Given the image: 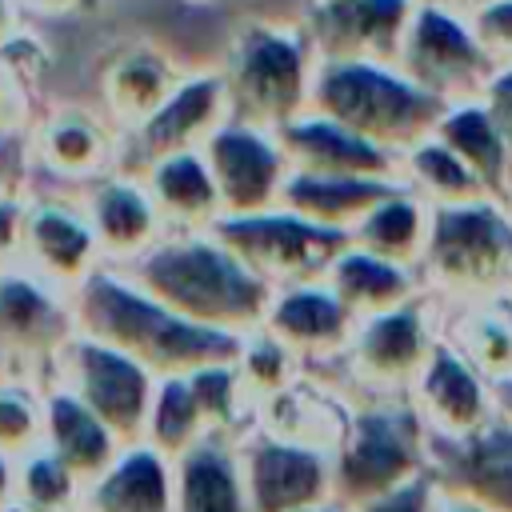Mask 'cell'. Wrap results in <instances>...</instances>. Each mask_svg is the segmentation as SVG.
Wrapping results in <instances>:
<instances>
[{"mask_svg":"<svg viewBox=\"0 0 512 512\" xmlns=\"http://www.w3.org/2000/svg\"><path fill=\"white\" fill-rule=\"evenodd\" d=\"M316 48L304 24L284 20H248L232 32L224 52V88L232 120L280 132L296 116L312 108L316 80Z\"/></svg>","mask_w":512,"mask_h":512,"instance_id":"obj_4","label":"cell"},{"mask_svg":"<svg viewBox=\"0 0 512 512\" xmlns=\"http://www.w3.org/2000/svg\"><path fill=\"white\" fill-rule=\"evenodd\" d=\"M332 292L352 308L360 312H384L400 292H404V276L392 260H380L364 248H348L336 264H332Z\"/></svg>","mask_w":512,"mask_h":512,"instance_id":"obj_27","label":"cell"},{"mask_svg":"<svg viewBox=\"0 0 512 512\" xmlns=\"http://www.w3.org/2000/svg\"><path fill=\"white\" fill-rule=\"evenodd\" d=\"M172 472L176 512H252L240 452L224 440V432H212L176 456Z\"/></svg>","mask_w":512,"mask_h":512,"instance_id":"obj_18","label":"cell"},{"mask_svg":"<svg viewBox=\"0 0 512 512\" xmlns=\"http://www.w3.org/2000/svg\"><path fill=\"white\" fill-rule=\"evenodd\" d=\"M264 328L288 348L320 352L348 336V304L320 284H300L272 300Z\"/></svg>","mask_w":512,"mask_h":512,"instance_id":"obj_24","label":"cell"},{"mask_svg":"<svg viewBox=\"0 0 512 512\" xmlns=\"http://www.w3.org/2000/svg\"><path fill=\"white\" fill-rule=\"evenodd\" d=\"M480 4H492V0H460V8H480Z\"/></svg>","mask_w":512,"mask_h":512,"instance_id":"obj_46","label":"cell"},{"mask_svg":"<svg viewBox=\"0 0 512 512\" xmlns=\"http://www.w3.org/2000/svg\"><path fill=\"white\" fill-rule=\"evenodd\" d=\"M28 176V148L20 132H0V200H16Z\"/></svg>","mask_w":512,"mask_h":512,"instance_id":"obj_39","label":"cell"},{"mask_svg":"<svg viewBox=\"0 0 512 512\" xmlns=\"http://www.w3.org/2000/svg\"><path fill=\"white\" fill-rule=\"evenodd\" d=\"M80 336L72 300H60L44 280L0 272V360L4 380L20 372L28 388L36 372L64 360V348Z\"/></svg>","mask_w":512,"mask_h":512,"instance_id":"obj_8","label":"cell"},{"mask_svg":"<svg viewBox=\"0 0 512 512\" xmlns=\"http://www.w3.org/2000/svg\"><path fill=\"white\" fill-rule=\"evenodd\" d=\"M24 212L28 208L20 200H0V260L24 244Z\"/></svg>","mask_w":512,"mask_h":512,"instance_id":"obj_40","label":"cell"},{"mask_svg":"<svg viewBox=\"0 0 512 512\" xmlns=\"http://www.w3.org/2000/svg\"><path fill=\"white\" fill-rule=\"evenodd\" d=\"M396 68L440 104H460V100H480V92L496 72V60L476 40L464 8L416 4Z\"/></svg>","mask_w":512,"mask_h":512,"instance_id":"obj_6","label":"cell"},{"mask_svg":"<svg viewBox=\"0 0 512 512\" xmlns=\"http://www.w3.org/2000/svg\"><path fill=\"white\" fill-rule=\"evenodd\" d=\"M412 420L408 412H364L348 428L336 464V488L348 504H372L396 488L412 468Z\"/></svg>","mask_w":512,"mask_h":512,"instance_id":"obj_12","label":"cell"},{"mask_svg":"<svg viewBox=\"0 0 512 512\" xmlns=\"http://www.w3.org/2000/svg\"><path fill=\"white\" fill-rule=\"evenodd\" d=\"M84 512H176L172 460L152 444H128L96 480L84 484Z\"/></svg>","mask_w":512,"mask_h":512,"instance_id":"obj_15","label":"cell"},{"mask_svg":"<svg viewBox=\"0 0 512 512\" xmlns=\"http://www.w3.org/2000/svg\"><path fill=\"white\" fill-rule=\"evenodd\" d=\"M72 312L84 336L128 352L160 380L188 376L208 364H236L248 340L184 320L112 268H96L72 288Z\"/></svg>","mask_w":512,"mask_h":512,"instance_id":"obj_1","label":"cell"},{"mask_svg":"<svg viewBox=\"0 0 512 512\" xmlns=\"http://www.w3.org/2000/svg\"><path fill=\"white\" fill-rule=\"evenodd\" d=\"M84 500V480L44 448L16 460V504L32 512H72Z\"/></svg>","mask_w":512,"mask_h":512,"instance_id":"obj_28","label":"cell"},{"mask_svg":"<svg viewBox=\"0 0 512 512\" xmlns=\"http://www.w3.org/2000/svg\"><path fill=\"white\" fill-rule=\"evenodd\" d=\"M44 444L56 452L84 484L96 480L120 452L124 444L116 432L72 392V388H52L44 392Z\"/></svg>","mask_w":512,"mask_h":512,"instance_id":"obj_20","label":"cell"},{"mask_svg":"<svg viewBox=\"0 0 512 512\" xmlns=\"http://www.w3.org/2000/svg\"><path fill=\"white\" fill-rule=\"evenodd\" d=\"M480 104L484 112L492 116L504 148H508V164H512V64H500L488 80V88L480 92Z\"/></svg>","mask_w":512,"mask_h":512,"instance_id":"obj_38","label":"cell"},{"mask_svg":"<svg viewBox=\"0 0 512 512\" xmlns=\"http://www.w3.org/2000/svg\"><path fill=\"white\" fill-rule=\"evenodd\" d=\"M448 104L412 84L396 64L384 60H320L312 80V108L348 132L404 156L428 140Z\"/></svg>","mask_w":512,"mask_h":512,"instance_id":"obj_3","label":"cell"},{"mask_svg":"<svg viewBox=\"0 0 512 512\" xmlns=\"http://www.w3.org/2000/svg\"><path fill=\"white\" fill-rule=\"evenodd\" d=\"M4 512H32V508H24V504H8Z\"/></svg>","mask_w":512,"mask_h":512,"instance_id":"obj_48","label":"cell"},{"mask_svg":"<svg viewBox=\"0 0 512 512\" xmlns=\"http://www.w3.org/2000/svg\"><path fill=\"white\" fill-rule=\"evenodd\" d=\"M128 280H136L184 320L236 336H248L256 324H264L276 300L272 284L260 280L212 232L156 240L148 252L128 260Z\"/></svg>","mask_w":512,"mask_h":512,"instance_id":"obj_2","label":"cell"},{"mask_svg":"<svg viewBox=\"0 0 512 512\" xmlns=\"http://www.w3.org/2000/svg\"><path fill=\"white\" fill-rule=\"evenodd\" d=\"M420 236V212L412 200H404L400 192H392L388 200H380L356 228L352 240L364 244V252L380 256V260H396L400 252L412 248V240Z\"/></svg>","mask_w":512,"mask_h":512,"instance_id":"obj_31","label":"cell"},{"mask_svg":"<svg viewBox=\"0 0 512 512\" xmlns=\"http://www.w3.org/2000/svg\"><path fill=\"white\" fill-rule=\"evenodd\" d=\"M420 356V328L412 312H380L368 320L356 344V360L372 376H400Z\"/></svg>","mask_w":512,"mask_h":512,"instance_id":"obj_29","label":"cell"},{"mask_svg":"<svg viewBox=\"0 0 512 512\" xmlns=\"http://www.w3.org/2000/svg\"><path fill=\"white\" fill-rule=\"evenodd\" d=\"M200 152L216 176L224 216L268 212L280 204V192H284V180L292 168H288V156H284L276 132L228 120L224 128H216L208 136V144Z\"/></svg>","mask_w":512,"mask_h":512,"instance_id":"obj_9","label":"cell"},{"mask_svg":"<svg viewBox=\"0 0 512 512\" xmlns=\"http://www.w3.org/2000/svg\"><path fill=\"white\" fill-rule=\"evenodd\" d=\"M24 248L36 260V268L52 280H68L72 288L96 272L100 240L92 232V220L64 204H32L24 212Z\"/></svg>","mask_w":512,"mask_h":512,"instance_id":"obj_19","label":"cell"},{"mask_svg":"<svg viewBox=\"0 0 512 512\" xmlns=\"http://www.w3.org/2000/svg\"><path fill=\"white\" fill-rule=\"evenodd\" d=\"M32 112V92H28V72L0 52V132H24Z\"/></svg>","mask_w":512,"mask_h":512,"instance_id":"obj_37","label":"cell"},{"mask_svg":"<svg viewBox=\"0 0 512 512\" xmlns=\"http://www.w3.org/2000/svg\"><path fill=\"white\" fill-rule=\"evenodd\" d=\"M140 180L148 184V192H152V200L168 224H192V228L208 232L224 216L216 176H212L200 148L156 160L152 168L140 172Z\"/></svg>","mask_w":512,"mask_h":512,"instance_id":"obj_21","label":"cell"},{"mask_svg":"<svg viewBox=\"0 0 512 512\" xmlns=\"http://www.w3.org/2000/svg\"><path fill=\"white\" fill-rule=\"evenodd\" d=\"M424 392H428V404L444 420H472V412H476V388L464 376V368H456L448 356H436V364L424 380Z\"/></svg>","mask_w":512,"mask_h":512,"instance_id":"obj_34","label":"cell"},{"mask_svg":"<svg viewBox=\"0 0 512 512\" xmlns=\"http://www.w3.org/2000/svg\"><path fill=\"white\" fill-rule=\"evenodd\" d=\"M280 148L288 156L292 172H316V176H368V180H388L396 168V156L384 152L380 144L348 132L344 124L304 112L280 132Z\"/></svg>","mask_w":512,"mask_h":512,"instance_id":"obj_14","label":"cell"},{"mask_svg":"<svg viewBox=\"0 0 512 512\" xmlns=\"http://www.w3.org/2000/svg\"><path fill=\"white\" fill-rule=\"evenodd\" d=\"M32 152L56 176L88 180V176H100L104 164L112 160V136L100 116L84 108H56L48 120H40Z\"/></svg>","mask_w":512,"mask_h":512,"instance_id":"obj_23","label":"cell"},{"mask_svg":"<svg viewBox=\"0 0 512 512\" xmlns=\"http://www.w3.org/2000/svg\"><path fill=\"white\" fill-rule=\"evenodd\" d=\"M20 12H32V16H44V20H68V16H80L84 8H92V0H16Z\"/></svg>","mask_w":512,"mask_h":512,"instance_id":"obj_42","label":"cell"},{"mask_svg":"<svg viewBox=\"0 0 512 512\" xmlns=\"http://www.w3.org/2000/svg\"><path fill=\"white\" fill-rule=\"evenodd\" d=\"M220 244H228L260 280L300 288L312 284L320 272H332V264L352 248L348 228L316 224L288 208L248 212V216H220L208 228Z\"/></svg>","mask_w":512,"mask_h":512,"instance_id":"obj_5","label":"cell"},{"mask_svg":"<svg viewBox=\"0 0 512 512\" xmlns=\"http://www.w3.org/2000/svg\"><path fill=\"white\" fill-rule=\"evenodd\" d=\"M60 364H64V380H68L64 388H72L116 432V440L124 448L144 444L156 384H160L156 372H148L128 352H120L112 344H100L84 332L64 348Z\"/></svg>","mask_w":512,"mask_h":512,"instance_id":"obj_7","label":"cell"},{"mask_svg":"<svg viewBox=\"0 0 512 512\" xmlns=\"http://www.w3.org/2000/svg\"><path fill=\"white\" fill-rule=\"evenodd\" d=\"M0 380H4V360H0Z\"/></svg>","mask_w":512,"mask_h":512,"instance_id":"obj_51","label":"cell"},{"mask_svg":"<svg viewBox=\"0 0 512 512\" xmlns=\"http://www.w3.org/2000/svg\"><path fill=\"white\" fill-rule=\"evenodd\" d=\"M260 388H284L288 384V368H292V348L284 340H276L268 328L244 340V352L236 360Z\"/></svg>","mask_w":512,"mask_h":512,"instance_id":"obj_35","label":"cell"},{"mask_svg":"<svg viewBox=\"0 0 512 512\" xmlns=\"http://www.w3.org/2000/svg\"><path fill=\"white\" fill-rule=\"evenodd\" d=\"M432 136L444 140L480 180H500L504 172H512L508 148H504V140H500V132H496V124L480 100L448 104Z\"/></svg>","mask_w":512,"mask_h":512,"instance_id":"obj_25","label":"cell"},{"mask_svg":"<svg viewBox=\"0 0 512 512\" xmlns=\"http://www.w3.org/2000/svg\"><path fill=\"white\" fill-rule=\"evenodd\" d=\"M184 80L176 60L156 44H132L116 52L100 76V104L120 128H140Z\"/></svg>","mask_w":512,"mask_h":512,"instance_id":"obj_16","label":"cell"},{"mask_svg":"<svg viewBox=\"0 0 512 512\" xmlns=\"http://www.w3.org/2000/svg\"><path fill=\"white\" fill-rule=\"evenodd\" d=\"M44 448V396L20 380H0V452L12 460Z\"/></svg>","mask_w":512,"mask_h":512,"instance_id":"obj_30","label":"cell"},{"mask_svg":"<svg viewBox=\"0 0 512 512\" xmlns=\"http://www.w3.org/2000/svg\"><path fill=\"white\" fill-rule=\"evenodd\" d=\"M364 512H424V492L416 484H404V488H396V492L364 504Z\"/></svg>","mask_w":512,"mask_h":512,"instance_id":"obj_41","label":"cell"},{"mask_svg":"<svg viewBox=\"0 0 512 512\" xmlns=\"http://www.w3.org/2000/svg\"><path fill=\"white\" fill-rule=\"evenodd\" d=\"M244 484L252 512H308L328 496V460L320 448L288 436H256L244 452Z\"/></svg>","mask_w":512,"mask_h":512,"instance_id":"obj_13","label":"cell"},{"mask_svg":"<svg viewBox=\"0 0 512 512\" xmlns=\"http://www.w3.org/2000/svg\"><path fill=\"white\" fill-rule=\"evenodd\" d=\"M400 160L408 164V172H412L424 188H432V192L444 196V200H464V196H472V192L480 188V176H476L444 140H436V136L420 140V144L408 148Z\"/></svg>","mask_w":512,"mask_h":512,"instance_id":"obj_32","label":"cell"},{"mask_svg":"<svg viewBox=\"0 0 512 512\" xmlns=\"http://www.w3.org/2000/svg\"><path fill=\"white\" fill-rule=\"evenodd\" d=\"M228 120H232V108H228V88H224L220 68L184 72L176 92L140 128L128 132V144H132V156L140 160V172H144L164 156L204 148L208 136L216 128H224Z\"/></svg>","mask_w":512,"mask_h":512,"instance_id":"obj_10","label":"cell"},{"mask_svg":"<svg viewBox=\"0 0 512 512\" xmlns=\"http://www.w3.org/2000/svg\"><path fill=\"white\" fill-rule=\"evenodd\" d=\"M16 504V460L0 452V512Z\"/></svg>","mask_w":512,"mask_h":512,"instance_id":"obj_43","label":"cell"},{"mask_svg":"<svg viewBox=\"0 0 512 512\" xmlns=\"http://www.w3.org/2000/svg\"><path fill=\"white\" fill-rule=\"evenodd\" d=\"M204 436H212V424H208V416H204L188 376H164L156 384V400H152L144 444H152L160 456L176 460L192 444H200Z\"/></svg>","mask_w":512,"mask_h":512,"instance_id":"obj_26","label":"cell"},{"mask_svg":"<svg viewBox=\"0 0 512 512\" xmlns=\"http://www.w3.org/2000/svg\"><path fill=\"white\" fill-rule=\"evenodd\" d=\"M188 384L212 424V432H224L236 416V400H240V368L236 364H208L188 372Z\"/></svg>","mask_w":512,"mask_h":512,"instance_id":"obj_33","label":"cell"},{"mask_svg":"<svg viewBox=\"0 0 512 512\" xmlns=\"http://www.w3.org/2000/svg\"><path fill=\"white\" fill-rule=\"evenodd\" d=\"M468 24L476 32V40L484 44V52L500 64H512V0H492L480 8H464Z\"/></svg>","mask_w":512,"mask_h":512,"instance_id":"obj_36","label":"cell"},{"mask_svg":"<svg viewBox=\"0 0 512 512\" xmlns=\"http://www.w3.org/2000/svg\"><path fill=\"white\" fill-rule=\"evenodd\" d=\"M308 512H336V508H328V504H320V508H308Z\"/></svg>","mask_w":512,"mask_h":512,"instance_id":"obj_49","label":"cell"},{"mask_svg":"<svg viewBox=\"0 0 512 512\" xmlns=\"http://www.w3.org/2000/svg\"><path fill=\"white\" fill-rule=\"evenodd\" d=\"M396 188L392 180H368V176H316V172H288L280 208L300 212L328 228H356L380 200H388Z\"/></svg>","mask_w":512,"mask_h":512,"instance_id":"obj_22","label":"cell"},{"mask_svg":"<svg viewBox=\"0 0 512 512\" xmlns=\"http://www.w3.org/2000/svg\"><path fill=\"white\" fill-rule=\"evenodd\" d=\"M188 4H212V0H188Z\"/></svg>","mask_w":512,"mask_h":512,"instance_id":"obj_50","label":"cell"},{"mask_svg":"<svg viewBox=\"0 0 512 512\" xmlns=\"http://www.w3.org/2000/svg\"><path fill=\"white\" fill-rule=\"evenodd\" d=\"M412 0H340L304 8V32L320 60H384L396 64L412 24Z\"/></svg>","mask_w":512,"mask_h":512,"instance_id":"obj_11","label":"cell"},{"mask_svg":"<svg viewBox=\"0 0 512 512\" xmlns=\"http://www.w3.org/2000/svg\"><path fill=\"white\" fill-rule=\"evenodd\" d=\"M412 4H456L460 8V0H412Z\"/></svg>","mask_w":512,"mask_h":512,"instance_id":"obj_45","label":"cell"},{"mask_svg":"<svg viewBox=\"0 0 512 512\" xmlns=\"http://www.w3.org/2000/svg\"><path fill=\"white\" fill-rule=\"evenodd\" d=\"M88 220L100 252L112 260H136L148 252L164 224L148 184L132 176H104L88 196Z\"/></svg>","mask_w":512,"mask_h":512,"instance_id":"obj_17","label":"cell"},{"mask_svg":"<svg viewBox=\"0 0 512 512\" xmlns=\"http://www.w3.org/2000/svg\"><path fill=\"white\" fill-rule=\"evenodd\" d=\"M16 12H20L16 0H0V48L20 32V16H16Z\"/></svg>","mask_w":512,"mask_h":512,"instance_id":"obj_44","label":"cell"},{"mask_svg":"<svg viewBox=\"0 0 512 512\" xmlns=\"http://www.w3.org/2000/svg\"><path fill=\"white\" fill-rule=\"evenodd\" d=\"M316 4H340V0H304V8H316Z\"/></svg>","mask_w":512,"mask_h":512,"instance_id":"obj_47","label":"cell"}]
</instances>
